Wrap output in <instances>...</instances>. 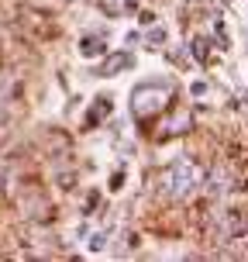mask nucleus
I'll use <instances>...</instances> for the list:
<instances>
[{
  "label": "nucleus",
  "mask_w": 248,
  "mask_h": 262,
  "mask_svg": "<svg viewBox=\"0 0 248 262\" xmlns=\"http://www.w3.org/2000/svg\"><path fill=\"white\" fill-rule=\"evenodd\" d=\"M169 100H172V83H142L131 93V114L138 121H148L162 114Z\"/></svg>",
  "instance_id": "f257e3e1"
},
{
  "label": "nucleus",
  "mask_w": 248,
  "mask_h": 262,
  "mask_svg": "<svg viewBox=\"0 0 248 262\" xmlns=\"http://www.w3.org/2000/svg\"><path fill=\"white\" fill-rule=\"evenodd\" d=\"M200 176H204V169L196 166L193 159H179V162H172L169 169L162 172V186H166L169 196H186L200 183Z\"/></svg>",
  "instance_id": "f03ea898"
},
{
  "label": "nucleus",
  "mask_w": 248,
  "mask_h": 262,
  "mask_svg": "<svg viewBox=\"0 0 248 262\" xmlns=\"http://www.w3.org/2000/svg\"><path fill=\"white\" fill-rule=\"evenodd\" d=\"M128 62H131V55H128V52H118V55H110V59H107V62L100 66V76H114V73H118V69H124Z\"/></svg>",
  "instance_id": "7ed1b4c3"
},
{
  "label": "nucleus",
  "mask_w": 248,
  "mask_h": 262,
  "mask_svg": "<svg viewBox=\"0 0 248 262\" xmlns=\"http://www.w3.org/2000/svg\"><path fill=\"white\" fill-rule=\"evenodd\" d=\"M83 52H86V55H93V52L100 55V52H104V38H97V41L86 38V41H83Z\"/></svg>",
  "instance_id": "20e7f679"
},
{
  "label": "nucleus",
  "mask_w": 248,
  "mask_h": 262,
  "mask_svg": "<svg viewBox=\"0 0 248 262\" xmlns=\"http://www.w3.org/2000/svg\"><path fill=\"white\" fill-rule=\"evenodd\" d=\"M193 49H196V59H200V62H207V49H210L207 41H204V38H196V41H193Z\"/></svg>",
  "instance_id": "39448f33"
}]
</instances>
